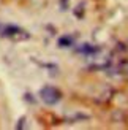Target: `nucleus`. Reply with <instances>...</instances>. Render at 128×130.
<instances>
[{
	"label": "nucleus",
	"instance_id": "obj_1",
	"mask_svg": "<svg viewBox=\"0 0 128 130\" xmlns=\"http://www.w3.org/2000/svg\"><path fill=\"white\" fill-rule=\"evenodd\" d=\"M0 35L14 41H24L30 38V34L27 30H24L22 27L14 24H0Z\"/></svg>",
	"mask_w": 128,
	"mask_h": 130
},
{
	"label": "nucleus",
	"instance_id": "obj_4",
	"mask_svg": "<svg viewBox=\"0 0 128 130\" xmlns=\"http://www.w3.org/2000/svg\"><path fill=\"white\" fill-rule=\"evenodd\" d=\"M57 46L59 48H71V46H74V37L73 35H62V37H59Z\"/></svg>",
	"mask_w": 128,
	"mask_h": 130
},
{
	"label": "nucleus",
	"instance_id": "obj_2",
	"mask_svg": "<svg viewBox=\"0 0 128 130\" xmlns=\"http://www.w3.org/2000/svg\"><path fill=\"white\" fill-rule=\"evenodd\" d=\"M40 99L46 103V105L52 106V105H57L62 99V92L57 87L54 86H44L40 89Z\"/></svg>",
	"mask_w": 128,
	"mask_h": 130
},
{
	"label": "nucleus",
	"instance_id": "obj_5",
	"mask_svg": "<svg viewBox=\"0 0 128 130\" xmlns=\"http://www.w3.org/2000/svg\"><path fill=\"white\" fill-rule=\"evenodd\" d=\"M24 122H25V118H21V119H19V124L16 125V128H22L24 127Z\"/></svg>",
	"mask_w": 128,
	"mask_h": 130
},
{
	"label": "nucleus",
	"instance_id": "obj_3",
	"mask_svg": "<svg viewBox=\"0 0 128 130\" xmlns=\"http://www.w3.org/2000/svg\"><path fill=\"white\" fill-rule=\"evenodd\" d=\"M100 51H101L100 46H93L90 43H84V44H81V46L76 48V53L84 54V56H95V54H98Z\"/></svg>",
	"mask_w": 128,
	"mask_h": 130
},
{
	"label": "nucleus",
	"instance_id": "obj_6",
	"mask_svg": "<svg viewBox=\"0 0 128 130\" xmlns=\"http://www.w3.org/2000/svg\"><path fill=\"white\" fill-rule=\"evenodd\" d=\"M60 3H62V6H63V10H65V6H67V0H60Z\"/></svg>",
	"mask_w": 128,
	"mask_h": 130
}]
</instances>
